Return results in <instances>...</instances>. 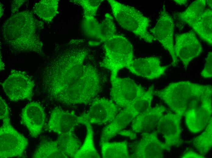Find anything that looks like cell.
<instances>
[{"mask_svg":"<svg viewBox=\"0 0 212 158\" xmlns=\"http://www.w3.org/2000/svg\"><path fill=\"white\" fill-rule=\"evenodd\" d=\"M103 0H71L70 1L80 5L83 10L84 21H89L95 19L97 9Z\"/></svg>","mask_w":212,"mask_h":158,"instance_id":"obj_27","label":"cell"},{"mask_svg":"<svg viewBox=\"0 0 212 158\" xmlns=\"http://www.w3.org/2000/svg\"><path fill=\"white\" fill-rule=\"evenodd\" d=\"M182 117L169 112L164 114L158 122L157 131L162 136L165 144L170 148L172 146H180L183 143L181 138Z\"/></svg>","mask_w":212,"mask_h":158,"instance_id":"obj_15","label":"cell"},{"mask_svg":"<svg viewBox=\"0 0 212 158\" xmlns=\"http://www.w3.org/2000/svg\"><path fill=\"white\" fill-rule=\"evenodd\" d=\"M21 121L32 137L36 138L42 132L45 123L46 116L42 106L37 102H31L23 109Z\"/></svg>","mask_w":212,"mask_h":158,"instance_id":"obj_18","label":"cell"},{"mask_svg":"<svg viewBox=\"0 0 212 158\" xmlns=\"http://www.w3.org/2000/svg\"><path fill=\"white\" fill-rule=\"evenodd\" d=\"M204 78H210L212 77V53L209 52L206 59V62L203 70L201 73Z\"/></svg>","mask_w":212,"mask_h":158,"instance_id":"obj_28","label":"cell"},{"mask_svg":"<svg viewBox=\"0 0 212 158\" xmlns=\"http://www.w3.org/2000/svg\"><path fill=\"white\" fill-rule=\"evenodd\" d=\"M1 84L6 95L12 101L30 100L33 96L34 82L25 71L12 70Z\"/></svg>","mask_w":212,"mask_h":158,"instance_id":"obj_9","label":"cell"},{"mask_svg":"<svg viewBox=\"0 0 212 158\" xmlns=\"http://www.w3.org/2000/svg\"><path fill=\"white\" fill-rule=\"evenodd\" d=\"M171 65V64L162 66L159 58L150 57L134 59L128 69L137 76L152 80L164 74L167 69Z\"/></svg>","mask_w":212,"mask_h":158,"instance_id":"obj_16","label":"cell"},{"mask_svg":"<svg viewBox=\"0 0 212 158\" xmlns=\"http://www.w3.org/2000/svg\"><path fill=\"white\" fill-rule=\"evenodd\" d=\"M206 1L193 2L184 12L177 14L179 19L189 25L203 40L212 44V11L206 9Z\"/></svg>","mask_w":212,"mask_h":158,"instance_id":"obj_6","label":"cell"},{"mask_svg":"<svg viewBox=\"0 0 212 158\" xmlns=\"http://www.w3.org/2000/svg\"><path fill=\"white\" fill-rule=\"evenodd\" d=\"M104 55L100 66L111 72L110 79L117 76L119 71L129 69L134 59L132 45L125 36L115 34L104 43Z\"/></svg>","mask_w":212,"mask_h":158,"instance_id":"obj_4","label":"cell"},{"mask_svg":"<svg viewBox=\"0 0 212 158\" xmlns=\"http://www.w3.org/2000/svg\"><path fill=\"white\" fill-rule=\"evenodd\" d=\"M118 134L129 137L131 139H133L136 138V133L132 130L123 129L120 131Z\"/></svg>","mask_w":212,"mask_h":158,"instance_id":"obj_30","label":"cell"},{"mask_svg":"<svg viewBox=\"0 0 212 158\" xmlns=\"http://www.w3.org/2000/svg\"><path fill=\"white\" fill-rule=\"evenodd\" d=\"M79 124V116L74 111L57 108L51 112L47 127L48 130L60 135L73 133L75 127Z\"/></svg>","mask_w":212,"mask_h":158,"instance_id":"obj_17","label":"cell"},{"mask_svg":"<svg viewBox=\"0 0 212 158\" xmlns=\"http://www.w3.org/2000/svg\"><path fill=\"white\" fill-rule=\"evenodd\" d=\"M4 68V64L2 60H0V70H2Z\"/></svg>","mask_w":212,"mask_h":158,"instance_id":"obj_33","label":"cell"},{"mask_svg":"<svg viewBox=\"0 0 212 158\" xmlns=\"http://www.w3.org/2000/svg\"><path fill=\"white\" fill-rule=\"evenodd\" d=\"M113 14L118 24L148 43L156 40L148 31L149 19L134 8L114 0H108Z\"/></svg>","mask_w":212,"mask_h":158,"instance_id":"obj_5","label":"cell"},{"mask_svg":"<svg viewBox=\"0 0 212 158\" xmlns=\"http://www.w3.org/2000/svg\"><path fill=\"white\" fill-rule=\"evenodd\" d=\"M174 27L173 20L164 4L155 26L150 30V33L169 52L172 58L171 64L173 66H176L178 64V58L174 48Z\"/></svg>","mask_w":212,"mask_h":158,"instance_id":"obj_11","label":"cell"},{"mask_svg":"<svg viewBox=\"0 0 212 158\" xmlns=\"http://www.w3.org/2000/svg\"><path fill=\"white\" fill-rule=\"evenodd\" d=\"M212 94L210 85L189 81L171 83L154 92L174 113L184 117L186 125L212 118Z\"/></svg>","mask_w":212,"mask_h":158,"instance_id":"obj_2","label":"cell"},{"mask_svg":"<svg viewBox=\"0 0 212 158\" xmlns=\"http://www.w3.org/2000/svg\"><path fill=\"white\" fill-rule=\"evenodd\" d=\"M166 110L160 105L152 108L138 115L132 122V130L136 133L150 132L157 125L161 117Z\"/></svg>","mask_w":212,"mask_h":158,"instance_id":"obj_20","label":"cell"},{"mask_svg":"<svg viewBox=\"0 0 212 158\" xmlns=\"http://www.w3.org/2000/svg\"><path fill=\"white\" fill-rule=\"evenodd\" d=\"M182 158H205L204 155L198 154L194 151L192 150L188 151L185 152L181 156Z\"/></svg>","mask_w":212,"mask_h":158,"instance_id":"obj_29","label":"cell"},{"mask_svg":"<svg viewBox=\"0 0 212 158\" xmlns=\"http://www.w3.org/2000/svg\"><path fill=\"white\" fill-rule=\"evenodd\" d=\"M174 51L187 70L189 63L199 56L202 51L201 45L193 31L175 36Z\"/></svg>","mask_w":212,"mask_h":158,"instance_id":"obj_14","label":"cell"},{"mask_svg":"<svg viewBox=\"0 0 212 158\" xmlns=\"http://www.w3.org/2000/svg\"><path fill=\"white\" fill-rule=\"evenodd\" d=\"M212 120L210 121L205 130L194 138L192 142L200 154L204 156L209 152L212 146Z\"/></svg>","mask_w":212,"mask_h":158,"instance_id":"obj_24","label":"cell"},{"mask_svg":"<svg viewBox=\"0 0 212 158\" xmlns=\"http://www.w3.org/2000/svg\"><path fill=\"white\" fill-rule=\"evenodd\" d=\"M154 85H152L144 94L129 105L138 115L150 108L154 95Z\"/></svg>","mask_w":212,"mask_h":158,"instance_id":"obj_26","label":"cell"},{"mask_svg":"<svg viewBox=\"0 0 212 158\" xmlns=\"http://www.w3.org/2000/svg\"><path fill=\"white\" fill-rule=\"evenodd\" d=\"M206 3L208 5L210 9H212V0H207Z\"/></svg>","mask_w":212,"mask_h":158,"instance_id":"obj_32","label":"cell"},{"mask_svg":"<svg viewBox=\"0 0 212 158\" xmlns=\"http://www.w3.org/2000/svg\"><path fill=\"white\" fill-rule=\"evenodd\" d=\"M116 31L113 16L107 13L104 20L99 23L96 39L99 40L101 43H104L116 34Z\"/></svg>","mask_w":212,"mask_h":158,"instance_id":"obj_25","label":"cell"},{"mask_svg":"<svg viewBox=\"0 0 212 158\" xmlns=\"http://www.w3.org/2000/svg\"><path fill=\"white\" fill-rule=\"evenodd\" d=\"M120 108L112 100L96 98L87 112L79 116L80 123L87 121L91 124L102 125L110 122L120 111Z\"/></svg>","mask_w":212,"mask_h":158,"instance_id":"obj_12","label":"cell"},{"mask_svg":"<svg viewBox=\"0 0 212 158\" xmlns=\"http://www.w3.org/2000/svg\"><path fill=\"white\" fill-rule=\"evenodd\" d=\"M3 26L6 43L18 52L32 51L44 55L43 44L37 30L43 23L36 20L31 13L23 12L13 15Z\"/></svg>","mask_w":212,"mask_h":158,"instance_id":"obj_3","label":"cell"},{"mask_svg":"<svg viewBox=\"0 0 212 158\" xmlns=\"http://www.w3.org/2000/svg\"><path fill=\"white\" fill-rule=\"evenodd\" d=\"M88 51L66 49L50 61L43 70L42 84L50 97L67 106L91 103L100 93L96 68L85 63Z\"/></svg>","mask_w":212,"mask_h":158,"instance_id":"obj_1","label":"cell"},{"mask_svg":"<svg viewBox=\"0 0 212 158\" xmlns=\"http://www.w3.org/2000/svg\"><path fill=\"white\" fill-rule=\"evenodd\" d=\"M58 0H41L36 3L34 10L44 21L51 22L58 12Z\"/></svg>","mask_w":212,"mask_h":158,"instance_id":"obj_23","label":"cell"},{"mask_svg":"<svg viewBox=\"0 0 212 158\" xmlns=\"http://www.w3.org/2000/svg\"><path fill=\"white\" fill-rule=\"evenodd\" d=\"M137 115L130 106L123 108L103 129L100 144L109 141L124 129Z\"/></svg>","mask_w":212,"mask_h":158,"instance_id":"obj_19","label":"cell"},{"mask_svg":"<svg viewBox=\"0 0 212 158\" xmlns=\"http://www.w3.org/2000/svg\"><path fill=\"white\" fill-rule=\"evenodd\" d=\"M176 3L180 5H185L187 2V0H175Z\"/></svg>","mask_w":212,"mask_h":158,"instance_id":"obj_31","label":"cell"},{"mask_svg":"<svg viewBox=\"0 0 212 158\" xmlns=\"http://www.w3.org/2000/svg\"><path fill=\"white\" fill-rule=\"evenodd\" d=\"M82 124L85 125L87 134L82 145L75 154L74 158H100L95 147L93 139V131L91 124L87 121Z\"/></svg>","mask_w":212,"mask_h":158,"instance_id":"obj_21","label":"cell"},{"mask_svg":"<svg viewBox=\"0 0 212 158\" xmlns=\"http://www.w3.org/2000/svg\"><path fill=\"white\" fill-rule=\"evenodd\" d=\"M81 146L73 133L59 135L55 141L41 142L34 152V158H68L74 156Z\"/></svg>","mask_w":212,"mask_h":158,"instance_id":"obj_7","label":"cell"},{"mask_svg":"<svg viewBox=\"0 0 212 158\" xmlns=\"http://www.w3.org/2000/svg\"><path fill=\"white\" fill-rule=\"evenodd\" d=\"M102 156L104 158H130L126 141L100 144Z\"/></svg>","mask_w":212,"mask_h":158,"instance_id":"obj_22","label":"cell"},{"mask_svg":"<svg viewBox=\"0 0 212 158\" xmlns=\"http://www.w3.org/2000/svg\"><path fill=\"white\" fill-rule=\"evenodd\" d=\"M140 139L132 145L130 157L135 158H161L164 151H169L170 148L160 140L156 132H144Z\"/></svg>","mask_w":212,"mask_h":158,"instance_id":"obj_13","label":"cell"},{"mask_svg":"<svg viewBox=\"0 0 212 158\" xmlns=\"http://www.w3.org/2000/svg\"><path fill=\"white\" fill-rule=\"evenodd\" d=\"M0 157L21 156L28 145L27 139L11 125L9 115L0 118Z\"/></svg>","mask_w":212,"mask_h":158,"instance_id":"obj_8","label":"cell"},{"mask_svg":"<svg viewBox=\"0 0 212 158\" xmlns=\"http://www.w3.org/2000/svg\"><path fill=\"white\" fill-rule=\"evenodd\" d=\"M112 100L120 108L130 105L146 91L144 88L129 77L117 76L110 79Z\"/></svg>","mask_w":212,"mask_h":158,"instance_id":"obj_10","label":"cell"}]
</instances>
